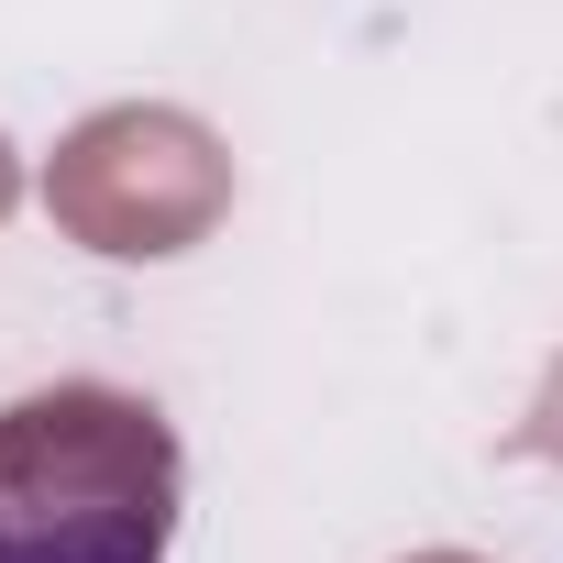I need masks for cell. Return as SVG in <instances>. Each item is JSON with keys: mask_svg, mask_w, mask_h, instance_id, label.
Returning a JSON list of instances; mask_svg holds the SVG:
<instances>
[{"mask_svg": "<svg viewBox=\"0 0 563 563\" xmlns=\"http://www.w3.org/2000/svg\"><path fill=\"white\" fill-rule=\"evenodd\" d=\"M177 431L155 398L56 376L0 409V563H166Z\"/></svg>", "mask_w": 563, "mask_h": 563, "instance_id": "cell-1", "label": "cell"}, {"mask_svg": "<svg viewBox=\"0 0 563 563\" xmlns=\"http://www.w3.org/2000/svg\"><path fill=\"white\" fill-rule=\"evenodd\" d=\"M45 210L89 243V254H122V265H155V254H188L221 210H232V155L199 111H166V100H122V111H89L56 166H45Z\"/></svg>", "mask_w": 563, "mask_h": 563, "instance_id": "cell-2", "label": "cell"}, {"mask_svg": "<svg viewBox=\"0 0 563 563\" xmlns=\"http://www.w3.org/2000/svg\"><path fill=\"white\" fill-rule=\"evenodd\" d=\"M519 442H530V453H563V365L541 376V398H530V420H519Z\"/></svg>", "mask_w": 563, "mask_h": 563, "instance_id": "cell-3", "label": "cell"}, {"mask_svg": "<svg viewBox=\"0 0 563 563\" xmlns=\"http://www.w3.org/2000/svg\"><path fill=\"white\" fill-rule=\"evenodd\" d=\"M12 210H23V155L0 144V221H12Z\"/></svg>", "mask_w": 563, "mask_h": 563, "instance_id": "cell-4", "label": "cell"}, {"mask_svg": "<svg viewBox=\"0 0 563 563\" xmlns=\"http://www.w3.org/2000/svg\"><path fill=\"white\" fill-rule=\"evenodd\" d=\"M409 563H475V552H409Z\"/></svg>", "mask_w": 563, "mask_h": 563, "instance_id": "cell-5", "label": "cell"}]
</instances>
